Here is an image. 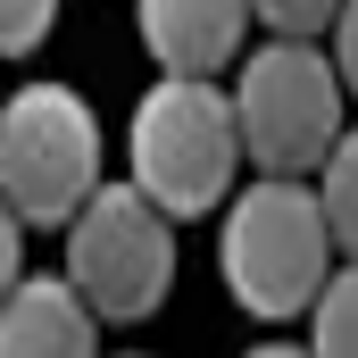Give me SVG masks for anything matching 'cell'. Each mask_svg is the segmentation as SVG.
I'll return each instance as SVG.
<instances>
[{"label":"cell","mask_w":358,"mask_h":358,"mask_svg":"<svg viewBox=\"0 0 358 358\" xmlns=\"http://www.w3.org/2000/svg\"><path fill=\"white\" fill-rule=\"evenodd\" d=\"M217 275L234 292L242 317L259 325H292L325 300V283L342 275L334 250V225H325V200L317 183L300 176H259L225 200V234H217Z\"/></svg>","instance_id":"6da1fadb"},{"label":"cell","mask_w":358,"mask_h":358,"mask_svg":"<svg viewBox=\"0 0 358 358\" xmlns=\"http://www.w3.org/2000/svg\"><path fill=\"white\" fill-rule=\"evenodd\" d=\"M242 117H234V92L217 76H159V84L134 100V125H125V167L167 217H208L234 200L242 176Z\"/></svg>","instance_id":"7a4b0ae2"},{"label":"cell","mask_w":358,"mask_h":358,"mask_svg":"<svg viewBox=\"0 0 358 358\" xmlns=\"http://www.w3.org/2000/svg\"><path fill=\"white\" fill-rule=\"evenodd\" d=\"M234 117H242V150L259 176H300L334 159V142L350 134V92L325 42H259L234 67Z\"/></svg>","instance_id":"3957f363"},{"label":"cell","mask_w":358,"mask_h":358,"mask_svg":"<svg viewBox=\"0 0 358 358\" xmlns=\"http://www.w3.org/2000/svg\"><path fill=\"white\" fill-rule=\"evenodd\" d=\"M92 192H100V117H92V100L76 84H50V76L8 92V108H0V200L25 217V234L34 225L67 234Z\"/></svg>","instance_id":"277c9868"},{"label":"cell","mask_w":358,"mask_h":358,"mask_svg":"<svg viewBox=\"0 0 358 358\" xmlns=\"http://www.w3.org/2000/svg\"><path fill=\"white\" fill-rule=\"evenodd\" d=\"M59 275L100 308V325H142L176 292V217L142 183H100L67 225Z\"/></svg>","instance_id":"5b68a950"},{"label":"cell","mask_w":358,"mask_h":358,"mask_svg":"<svg viewBox=\"0 0 358 358\" xmlns=\"http://www.w3.org/2000/svg\"><path fill=\"white\" fill-rule=\"evenodd\" d=\"M142 50L159 59V76H225L259 25L250 0H134Z\"/></svg>","instance_id":"8992f818"},{"label":"cell","mask_w":358,"mask_h":358,"mask_svg":"<svg viewBox=\"0 0 358 358\" xmlns=\"http://www.w3.org/2000/svg\"><path fill=\"white\" fill-rule=\"evenodd\" d=\"M0 358H100V308L67 275H25L0 300Z\"/></svg>","instance_id":"52a82bcc"},{"label":"cell","mask_w":358,"mask_h":358,"mask_svg":"<svg viewBox=\"0 0 358 358\" xmlns=\"http://www.w3.org/2000/svg\"><path fill=\"white\" fill-rule=\"evenodd\" d=\"M317 200H325V225H334L342 267H358V125L334 142V159L317 167Z\"/></svg>","instance_id":"ba28073f"},{"label":"cell","mask_w":358,"mask_h":358,"mask_svg":"<svg viewBox=\"0 0 358 358\" xmlns=\"http://www.w3.org/2000/svg\"><path fill=\"white\" fill-rule=\"evenodd\" d=\"M308 350L317 358H358V267L325 283V300L308 308Z\"/></svg>","instance_id":"9c48e42d"},{"label":"cell","mask_w":358,"mask_h":358,"mask_svg":"<svg viewBox=\"0 0 358 358\" xmlns=\"http://www.w3.org/2000/svg\"><path fill=\"white\" fill-rule=\"evenodd\" d=\"M250 8L275 42H325L334 17H342V0H250Z\"/></svg>","instance_id":"30bf717a"},{"label":"cell","mask_w":358,"mask_h":358,"mask_svg":"<svg viewBox=\"0 0 358 358\" xmlns=\"http://www.w3.org/2000/svg\"><path fill=\"white\" fill-rule=\"evenodd\" d=\"M50 25H59V0H0V59L42 50V42H50Z\"/></svg>","instance_id":"8fae6325"},{"label":"cell","mask_w":358,"mask_h":358,"mask_svg":"<svg viewBox=\"0 0 358 358\" xmlns=\"http://www.w3.org/2000/svg\"><path fill=\"white\" fill-rule=\"evenodd\" d=\"M325 50H334V67H342V92L358 100V0H342V17H334Z\"/></svg>","instance_id":"7c38bea8"},{"label":"cell","mask_w":358,"mask_h":358,"mask_svg":"<svg viewBox=\"0 0 358 358\" xmlns=\"http://www.w3.org/2000/svg\"><path fill=\"white\" fill-rule=\"evenodd\" d=\"M17 283H25V217L0 200V300H8Z\"/></svg>","instance_id":"4fadbf2b"},{"label":"cell","mask_w":358,"mask_h":358,"mask_svg":"<svg viewBox=\"0 0 358 358\" xmlns=\"http://www.w3.org/2000/svg\"><path fill=\"white\" fill-rule=\"evenodd\" d=\"M242 358H317V350H308V342H250Z\"/></svg>","instance_id":"5bb4252c"},{"label":"cell","mask_w":358,"mask_h":358,"mask_svg":"<svg viewBox=\"0 0 358 358\" xmlns=\"http://www.w3.org/2000/svg\"><path fill=\"white\" fill-rule=\"evenodd\" d=\"M117 358H150V350H117Z\"/></svg>","instance_id":"9a60e30c"},{"label":"cell","mask_w":358,"mask_h":358,"mask_svg":"<svg viewBox=\"0 0 358 358\" xmlns=\"http://www.w3.org/2000/svg\"><path fill=\"white\" fill-rule=\"evenodd\" d=\"M0 108H8V92H0Z\"/></svg>","instance_id":"2e32d148"}]
</instances>
